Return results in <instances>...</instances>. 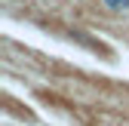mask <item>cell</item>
Masks as SVG:
<instances>
[{
    "label": "cell",
    "instance_id": "1",
    "mask_svg": "<svg viewBox=\"0 0 129 126\" xmlns=\"http://www.w3.org/2000/svg\"><path fill=\"white\" fill-rule=\"evenodd\" d=\"M102 3L114 12H129V0H102Z\"/></svg>",
    "mask_w": 129,
    "mask_h": 126
}]
</instances>
